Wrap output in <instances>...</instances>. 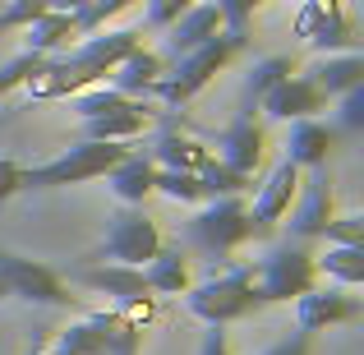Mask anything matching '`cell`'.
<instances>
[{
  "mask_svg": "<svg viewBox=\"0 0 364 355\" xmlns=\"http://www.w3.org/2000/svg\"><path fill=\"white\" fill-rule=\"evenodd\" d=\"M185 309L194 314V319H203L208 328H226V323L249 319L254 309H263V300H258V282H254V263L226 267V272L189 286V291H185Z\"/></svg>",
  "mask_w": 364,
  "mask_h": 355,
  "instance_id": "1",
  "label": "cell"
},
{
  "mask_svg": "<svg viewBox=\"0 0 364 355\" xmlns=\"http://www.w3.org/2000/svg\"><path fill=\"white\" fill-rule=\"evenodd\" d=\"M240 46H245L240 37L217 33L213 42H203L198 51L176 55V65H171V70H161V79L148 88V97H161L166 107H185L194 92L208 88V79H213V74H222L226 65H231V55L240 51Z\"/></svg>",
  "mask_w": 364,
  "mask_h": 355,
  "instance_id": "2",
  "label": "cell"
},
{
  "mask_svg": "<svg viewBox=\"0 0 364 355\" xmlns=\"http://www.w3.org/2000/svg\"><path fill=\"white\" fill-rule=\"evenodd\" d=\"M129 152V143H97L79 139L74 148H65L60 157L42 161V166H23V189H60V185H83V180L107 176L111 166Z\"/></svg>",
  "mask_w": 364,
  "mask_h": 355,
  "instance_id": "3",
  "label": "cell"
},
{
  "mask_svg": "<svg viewBox=\"0 0 364 355\" xmlns=\"http://www.w3.org/2000/svg\"><path fill=\"white\" fill-rule=\"evenodd\" d=\"M161 249V231L143 208L124 203L120 213L107 217V235H102L97 249L79 258V263H129V267H143L152 254Z\"/></svg>",
  "mask_w": 364,
  "mask_h": 355,
  "instance_id": "4",
  "label": "cell"
},
{
  "mask_svg": "<svg viewBox=\"0 0 364 355\" xmlns=\"http://www.w3.org/2000/svg\"><path fill=\"white\" fill-rule=\"evenodd\" d=\"M254 282H258V300L263 304H286V300H300L318 272H314V254L304 240H286V245L267 249L254 267Z\"/></svg>",
  "mask_w": 364,
  "mask_h": 355,
  "instance_id": "5",
  "label": "cell"
},
{
  "mask_svg": "<svg viewBox=\"0 0 364 355\" xmlns=\"http://www.w3.org/2000/svg\"><path fill=\"white\" fill-rule=\"evenodd\" d=\"M189 240H194L203 254L226 258L231 249H240L245 240H263L254 213L245 208V198H213L208 208H198L189 217Z\"/></svg>",
  "mask_w": 364,
  "mask_h": 355,
  "instance_id": "6",
  "label": "cell"
},
{
  "mask_svg": "<svg viewBox=\"0 0 364 355\" xmlns=\"http://www.w3.org/2000/svg\"><path fill=\"white\" fill-rule=\"evenodd\" d=\"M0 282L14 300H28V304H46V309H70L79 295L70 291L55 267L37 263V258H18V254H5L0 249Z\"/></svg>",
  "mask_w": 364,
  "mask_h": 355,
  "instance_id": "7",
  "label": "cell"
},
{
  "mask_svg": "<svg viewBox=\"0 0 364 355\" xmlns=\"http://www.w3.org/2000/svg\"><path fill=\"white\" fill-rule=\"evenodd\" d=\"M360 314H364V304L355 295H346L341 286H309V291L295 300V328L314 337V332L332 328V323H350V319H360Z\"/></svg>",
  "mask_w": 364,
  "mask_h": 355,
  "instance_id": "8",
  "label": "cell"
},
{
  "mask_svg": "<svg viewBox=\"0 0 364 355\" xmlns=\"http://www.w3.org/2000/svg\"><path fill=\"white\" fill-rule=\"evenodd\" d=\"M300 203H295L291 217V235L295 240H323V226L337 217V194H332V180H328V166H318L300 189Z\"/></svg>",
  "mask_w": 364,
  "mask_h": 355,
  "instance_id": "9",
  "label": "cell"
},
{
  "mask_svg": "<svg viewBox=\"0 0 364 355\" xmlns=\"http://www.w3.org/2000/svg\"><path fill=\"white\" fill-rule=\"evenodd\" d=\"M70 286H88V291H97V295H111L116 304L148 291L143 267H129V263H74L70 267Z\"/></svg>",
  "mask_w": 364,
  "mask_h": 355,
  "instance_id": "10",
  "label": "cell"
},
{
  "mask_svg": "<svg viewBox=\"0 0 364 355\" xmlns=\"http://www.w3.org/2000/svg\"><path fill=\"white\" fill-rule=\"evenodd\" d=\"M295 189H300V166H295L291 157L282 161V166L272 171V176L258 185V194H254V222H258V231L263 235H272V226L282 222L286 213H291V203H295Z\"/></svg>",
  "mask_w": 364,
  "mask_h": 355,
  "instance_id": "11",
  "label": "cell"
},
{
  "mask_svg": "<svg viewBox=\"0 0 364 355\" xmlns=\"http://www.w3.org/2000/svg\"><path fill=\"white\" fill-rule=\"evenodd\" d=\"M217 161H226L240 176H254L258 161H263V124L254 116H235L217 139Z\"/></svg>",
  "mask_w": 364,
  "mask_h": 355,
  "instance_id": "12",
  "label": "cell"
},
{
  "mask_svg": "<svg viewBox=\"0 0 364 355\" xmlns=\"http://www.w3.org/2000/svg\"><path fill=\"white\" fill-rule=\"evenodd\" d=\"M258 111H267L272 120H309V116H318V111H328V97H323L304 74H291V79H282L267 92Z\"/></svg>",
  "mask_w": 364,
  "mask_h": 355,
  "instance_id": "13",
  "label": "cell"
},
{
  "mask_svg": "<svg viewBox=\"0 0 364 355\" xmlns=\"http://www.w3.org/2000/svg\"><path fill=\"white\" fill-rule=\"evenodd\" d=\"M217 33H226V28H222V9H217L213 0H194V5H189L185 14L176 18V23H171V37H166L171 60H176V55L198 51V46L213 42Z\"/></svg>",
  "mask_w": 364,
  "mask_h": 355,
  "instance_id": "14",
  "label": "cell"
},
{
  "mask_svg": "<svg viewBox=\"0 0 364 355\" xmlns=\"http://www.w3.org/2000/svg\"><path fill=\"white\" fill-rule=\"evenodd\" d=\"M157 166H166V171H189V176H198V171L208 166V161L217 157L213 148H203L198 139H189L185 129H176V124H166V129L157 134V148L148 152Z\"/></svg>",
  "mask_w": 364,
  "mask_h": 355,
  "instance_id": "15",
  "label": "cell"
},
{
  "mask_svg": "<svg viewBox=\"0 0 364 355\" xmlns=\"http://www.w3.org/2000/svg\"><path fill=\"white\" fill-rule=\"evenodd\" d=\"M332 143H337V129H332V124H323L318 116H309V120H291L286 157H291L295 166H309V171H318V166H328V152H332Z\"/></svg>",
  "mask_w": 364,
  "mask_h": 355,
  "instance_id": "16",
  "label": "cell"
},
{
  "mask_svg": "<svg viewBox=\"0 0 364 355\" xmlns=\"http://www.w3.org/2000/svg\"><path fill=\"white\" fill-rule=\"evenodd\" d=\"M161 70H166V60H161L157 51H148V46H134L129 55L116 65V70L107 74L111 88L124 92V97H148V88L161 79Z\"/></svg>",
  "mask_w": 364,
  "mask_h": 355,
  "instance_id": "17",
  "label": "cell"
},
{
  "mask_svg": "<svg viewBox=\"0 0 364 355\" xmlns=\"http://www.w3.org/2000/svg\"><path fill=\"white\" fill-rule=\"evenodd\" d=\"M152 176H157V161H152L148 152H124L116 166L107 171L116 198L120 203H134V208H143V198L152 194Z\"/></svg>",
  "mask_w": 364,
  "mask_h": 355,
  "instance_id": "18",
  "label": "cell"
},
{
  "mask_svg": "<svg viewBox=\"0 0 364 355\" xmlns=\"http://www.w3.org/2000/svg\"><path fill=\"white\" fill-rule=\"evenodd\" d=\"M304 79L314 83V88L323 92V97H341L346 88H355V83H364V55L360 51H337V55H323L318 65H314Z\"/></svg>",
  "mask_w": 364,
  "mask_h": 355,
  "instance_id": "19",
  "label": "cell"
},
{
  "mask_svg": "<svg viewBox=\"0 0 364 355\" xmlns=\"http://www.w3.org/2000/svg\"><path fill=\"white\" fill-rule=\"evenodd\" d=\"M143 282L157 295H185L189 291V258L180 245H161L157 254L143 263Z\"/></svg>",
  "mask_w": 364,
  "mask_h": 355,
  "instance_id": "20",
  "label": "cell"
},
{
  "mask_svg": "<svg viewBox=\"0 0 364 355\" xmlns=\"http://www.w3.org/2000/svg\"><path fill=\"white\" fill-rule=\"evenodd\" d=\"M295 74V55H267V60H258L254 70H249L245 79V92H240V116H254L258 107H263V97L277 88L282 79H291Z\"/></svg>",
  "mask_w": 364,
  "mask_h": 355,
  "instance_id": "21",
  "label": "cell"
},
{
  "mask_svg": "<svg viewBox=\"0 0 364 355\" xmlns=\"http://www.w3.org/2000/svg\"><path fill=\"white\" fill-rule=\"evenodd\" d=\"M88 323L102 332V341H107V355H139V346H143V328H139V323H129L120 309H97V314H88Z\"/></svg>",
  "mask_w": 364,
  "mask_h": 355,
  "instance_id": "22",
  "label": "cell"
},
{
  "mask_svg": "<svg viewBox=\"0 0 364 355\" xmlns=\"http://www.w3.org/2000/svg\"><path fill=\"white\" fill-rule=\"evenodd\" d=\"M314 272L332 277L341 286L364 282V245H328L323 254H314Z\"/></svg>",
  "mask_w": 364,
  "mask_h": 355,
  "instance_id": "23",
  "label": "cell"
},
{
  "mask_svg": "<svg viewBox=\"0 0 364 355\" xmlns=\"http://www.w3.org/2000/svg\"><path fill=\"white\" fill-rule=\"evenodd\" d=\"M23 51H33V55H51L55 46H65L74 37V18H70V9H51V14H42V18H33V23L23 28Z\"/></svg>",
  "mask_w": 364,
  "mask_h": 355,
  "instance_id": "24",
  "label": "cell"
},
{
  "mask_svg": "<svg viewBox=\"0 0 364 355\" xmlns=\"http://www.w3.org/2000/svg\"><path fill=\"white\" fill-rule=\"evenodd\" d=\"M309 46H314V51H323V55L355 51V28H350L341 0H328V5H323V23H318V33L309 37Z\"/></svg>",
  "mask_w": 364,
  "mask_h": 355,
  "instance_id": "25",
  "label": "cell"
},
{
  "mask_svg": "<svg viewBox=\"0 0 364 355\" xmlns=\"http://www.w3.org/2000/svg\"><path fill=\"white\" fill-rule=\"evenodd\" d=\"M198 185H203V198H240L249 185H254V176H240V171H231L226 161H208L203 171H198Z\"/></svg>",
  "mask_w": 364,
  "mask_h": 355,
  "instance_id": "26",
  "label": "cell"
},
{
  "mask_svg": "<svg viewBox=\"0 0 364 355\" xmlns=\"http://www.w3.org/2000/svg\"><path fill=\"white\" fill-rule=\"evenodd\" d=\"M152 194H166L171 203H203L198 176H189V171H166V166H157V176H152Z\"/></svg>",
  "mask_w": 364,
  "mask_h": 355,
  "instance_id": "27",
  "label": "cell"
},
{
  "mask_svg": "<svg viewBox=\"0 0 364 355\" xmlns=\"http://www.w3.org/2000/svg\"><path fill=\"white\" fill-rule=\"evenodd\" d=\"M134 0H88L83 9H74V37H92V33H102V28L111 23L116 14H124Z\"/></svg>",
  "mask_w": 364,
  "mask_h": 355,
  "instance_id": "28",
  "label": "cell"
},
{
  "mask_svg": "<svg viewBox=\"0 0 364 355\" xmlns=\"http://www.w3.org/2000/svg\"><path fill=\"white\" fill-rule=\"evenodd\" d=\"M51 351H60V355H107V341H102V332L83 319V323H70L65 332H55Z\"/></svg>",
  "mask_w": 364,
  "mask_h": 355,
  "instance_id": "29",
  "label": "cell"
},
{
  "mask_svg": "<svg viewBox=\"0 0 364 355\" xmlns=\"http://www.w3.org/2000/svg\"><path fill=\"white\" fill-rule=\"evenodd\" d=\"M79 97V120H92V116H107V111H120V107H129L134 97H124V92H116L107 83V88H83V92H74Z\"/></svg>",
  "mask_w": 364,
  "mask_h": 355,
  "instance_id": "30",
  "label": "cell"
},
{
  "mask_svg": "<svg viewBox=\"0 0 364 355\" xmlns=\"http://www.w3.org/2000/svg\"><path fill=\"white\" fill-rule=\"evenodd\" d=\"M55 0H9L5 9H0V33H18V28H28L33 18L51 14Z\"/></svg>",
  "mask_w": 364,
  "mask_h": 355,
  "instance_id": "31",
  "label": "cell"
},
{
  "mask_svg": "<svg viewBox=\"0 0 364 355\" xmlns=\"http://www.w3.org/2000/svg\"><path fill=\"white\" fill-rule=\"evenodd\" d=\"M337 102V129L341 134H364V83H355V88H346Z\"/></svg>",
  "mask_w": 364,
  "mask_h": 355,
  "instance_id": "32",
  "label": "cell"
},
{
  "mask_svg": "<svg viewBox=\"0 0 364 355\" xmlns=\"http://www.w3.org/2000/svg\"><path fill=\"white\" fill-rule=\"evenodd\" d=\"M217 9H222V28L231 37H240V42H249V18H254L258 0H213Z\"/></svg>",
  "mask_w": 364,
  "mask_h": 355,
  "instance_id": "33",
  "label": "cell"
},
{
  "mask_svg": "<svg viewBox=\"0 0 364 355\" xmlns=\"http://www.w3.org/2000/svg\"><path fill=\"white\" fill-rule=\"evenodd\" d=\"M42 60H46V55L18 51V55H14V60H9V65H0V97H9V92H14V88H23V79H28V74H33V70H37V65H42Z\"/></svg>",
  "mask_w": 364,
  "mask_h": 355,
  "instance_id": "34",
  "label": "cell"
},
{
  "mask_svg": "<svg viewBox=\"0 0 364 355\" xmlns=\"http://www.w3.org/2000/svg\"><path fill=\"white\" fill-rule=\"evenodd\" d=\"M323 240H328V245H364V217L360 213L332 217V222L323 226Z\"/></svg>",
  "mask_w": 364,
  "mask_h": 355,
  "instance_id": "35",
  "label": "cell"
},
{
  "mask_svg": "<svg viewBox=\"0 0 364 355\" xmlns=\"http://www.w3.org/2000/svg\"><path fill=\"white\" fill-rule=\"evenodd\" d=\"M189 5H194V0H148V9H143V28H171Z\"/></svg>",
  "mask_w": 364,
  "mask_h": 355,
  "instance_id": "36",
  "label": "cell"
},
{
  "mask_svg": "<svg viewBox=\"0 0 364 355\" xmlns=\"http://www.w3.org/2000/svg\"><path fill=\"white\" fill-rule=\"evenodd\" d=\"M116 309H120L129 323H139V328H143V323H152V319H157V295H152V291H143V295H129V300H124V304H116Z\"/></svg>",
  "mask_w": 364,
  "mask_h": 355,
  "instance_id": "37",
  "label": "cell"
},
{
  "mask_svg": "<svg viewBox=\"0 0 364 355\" xmlns=\"http://www.w3.org/2000/svg\"><path fill=\"white\" fill-rule=\"evenodd\" d=\"M14 194H23V166L14 157H0V203Z\"/></svg>",
  "mask_w": 364,
  "mask_h": 355,
  "instance_id": "38",
  "label": "cell"
},
{
  "mask_svg": "<svg viewBox=\"0 0 364 355\" xmlns=\"http://www.w3.org/2000/svg\"><path fill=\"white\" fill-rule=\"evenodd\" d=\"M263 355H309V332H300V328L286 332V337L277 341V346H267Z\"/></svg>",
  "mask_w": 364,
  "mask_h": 355,
  "instance_id": "39",
  "label": "cell"
},
{
  "mask_svg": "<svg viewBox=\"0 0 364 355\" xmlns=\"http://www.w3.org/2000/svg\"><path fill=\"white\" fill-rule=\"evenodd\" d=\"M198 355H231V341H226V328H208Z\"/></svg>",
  "mask_w": 364,
  "mask_h": 355,
  "instance_id": "40",
  "label": "cell"
},
{
  "mask_svg": "<svg viewBox=\"0 0 364 355\" xmlns=\"http://www.w3.org/2000/svg\"><path fill=\"white\" fill-rule=\"evenodd\" d=\"M28 355H60V351H42V346H37V351H28Z\"/></svg>",
  "mask_w": 364,
  "mask_h": 355,
  "instance_id": "41",
  "label": "cell"
},
{
  "mask_svg": "<svg viewBox=\"0 0 364 355\" xmlns=\"http://www.w3.org/2000/svg\"><path fill=\"white\" fill-rule=\"evenodd\" d=\"M5 295H9V291H5V282H0V300H5Z\"/></svg>",
  "mask_w": 364,
  "mask_h": 355,
  "instance_id": "42",
  "label": "cell"
}]
</instances>
